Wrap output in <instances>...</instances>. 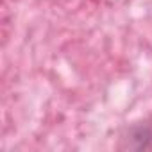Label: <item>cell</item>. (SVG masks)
<instances>
[{"mask_svg":"<svg viewBox=\"0 0 152 152\" xmlns=\"http://www.w3.org/2000/svg\"><path fill=\"white\" fill-rule=\"evenodd\" d=\"M122 150H152V120L131 124L120 136Z\"/></svg>","mask_w":152,"mask_h":152,"instance_id":"1","label":"cell"}]
</instances>
